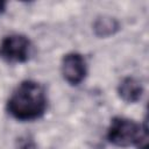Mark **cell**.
I'll use <instances>...</instances> for the list:
<instances>
[{
  "label": "cell",
  "mask_w": 149,
  "mask_h": 149,
  "mask_svg": "<svg viewBox=\"0 0 149 149\" xmlns=\"http://www.w3.org/2000/svg\"><path fill=\"white\" fill-rule=\"evenodd\" d=\"M47 108L44 87L35 80L22 81L7 101V111L17 120H35L43 115Z\"/></svg>",
  "instance_id": "cell-1"
},
{
  "label": "cell",
  "mask_w": 149,
  "mask_h": 149,
  "mask_svg": "<svg viewBox=\"0 0 149 149\" xmlns=\"http://www.w3.org/2000/svg\"><path fill=\"white\" fill-rule=\"evenodd\" d=\"M107 139L118 147L136 144L139 149H148L147 122L140 125L133 120L116 116L112 120L107 132Z\"/></svg>",
  "instance_id": "cell-2"
},
{
  "label": "cell",
  "mask_w": 149,
  "mask_h": 149,
  "mask_svg": "<svg viewBox=\"0 0 149 149\" xmlns=\"http://www.w3.org/2000/svg\"><path fill=\"white\" fill-rule=\"evenodd\" d=\"M30 41L21 34L6 36L0 43V57L6 62L22 63L29 58Z\"/></svg>",
  "instance_id": "cell-3"
},
{
  "label": "cell",
  "mask_w": 149,
  "mask_h": 149,
  "mask_svg": "<svg viewBox=\"0 0 149 149\" xmlns=\"http://www.w3.org/2000/svg\"><path fill=\"white\" fill-rule=\"evenodd\" d=\"M62 73L69 84H80L86 76V63L84 57L77 52L65 55L62 61Z\"/></svg>",
  "instance_id": "cell-4"
},
{
  "label": "cell",
  "mask_w": 149,
  "mask_h": 149,
  "mask_svg": "<svg viewBox=\"0 0 149 149\" xmlns=\"http://www.w3.org/2000/svg\"><path fill=\"white\" fill-rule=\"evenodd\" d=\"M118 93L123 101L136 102L137 100H140L143 93V87L137 79L133 77H126L119 84Z\"/></svg>",
  "instance_id": "cell-5"
},
{
  "label": "cell",
  "mask_w": 149,
  "mask_h": 149,
  "mask_svg": "<svg viewBox=\"0 0 149 149\" xmlns=\"http://www.w3.org/2000/svg\"><path fill=\"white\" fill-rule=\"evenodd\" d=\"M119 22L111 16H100L93 23L94 34L99 37H108L119 30Z\"/></svg>",
  "instance_id": "cell-6"
},
{
  "label": "cell",
  "mask_w": 149,
  "mask_h": 149,
  "mask_svg": "<svg viewBox=\"0 0 149 149\" xmlns=\"http://www.w3.org/2000/svg\"><path fill=\"white\" fill-rule=\"evenodd\" d=\"M15 149H37V147L30 135H23L17 139Z\"/></svg>",
  "instance_id": "cell-7"
},
{
  "label": "cell",
  "mask_w": 149,
  "mask_h": 149,
  "mask_svg": "<svg viewBox=\"0 0 149 149\" xmlns=\"http://www.w3.org/2000/svg\"><path fill=\"white\" fill-rule=\"evenodd\" d=\"M5 6H6V2H0V13L5 10Z\"/></svg>",
  "instance_id": "cell-8"
}]
</instances>
